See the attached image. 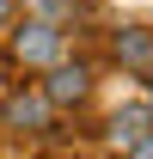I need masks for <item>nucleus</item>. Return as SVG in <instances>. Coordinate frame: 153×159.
<instances>
[{"label":"nucleus","instance_id":"nucleus-1","mask_svg":"<svg viewBox=\"0 0 153 159\" xmlns=\"http://www.w3.org/2000/svg\"><path fill=\"white\" fill-rule=\"evenodd\" d=\"M0 135L19 141V147H43V141L61 135V116L37 92V80H25V74L6 80V92H0Z\"/></svg>","mask_w":153,"mask_h":159},{"label":"nucleus","instance_id":"nucleus-2","mask_svg":"<svg viewBox=\"0 0 153 159\" xmlns=\"http://www.w3.org/2000/svg\"><path fill=\"white\" fill-rule=\"evenodd\" d=\"M67 49H74L67 31H55V25H43V19H25V12L0 31V55H6V67L25 74V80H37L43 67H55Z\"/></svg>","mask_w":153,"mask_h":159},{"label":"nucleus","instance_id":"nucleus-3","mask_svg":"<svg viewBox=\"0 0 153 159\" xmlns=\"http://www.w3.org/2000/svg\"><path fill=\"white\" fill-rule=\"evenodd\" d=\"M37 92L49 98V110H55V116H86V110H92V98H98V55L67 49L55 67H43V74H37Z\"/></svg>","mask_w":153,"mask_h":159},{"label":"nucleus","instance_id":"nucleus-4","mask_svg":"<svg viewBox=\"0 0 153 159\" xmlns=\"http://www.w3.org/2000/svg\"><path fill=\"white\" fill-rule=\"evenodd\" d=\"M98 67H116L123 80H147L153 67V19H116L104 25V55H98Z\"/></svg>","mask_w":153,"mask_h":159},{"label":"nucleus","instance_id":"nucleus-5","mask_svg":"<svg viewBox=\"0 0 153 159\" xmlns=\"http://www.w3.org/2000/svg\"><path fill=\"white\" fill-rule=\"evenodd\" d=\"M147 129H153V98H135V104H116L110 116L98 122V129H86V135L98 141V153H110V159H116L123 147H135V141L147 135Z\"/></svg>","mask_w":153,"mask_h":159},{"label":"nucleus","instance_id":"nucleus-6","mask_svg":"<svg viewBox=\"0 0 153 159\" xmlns=\"http://www.w3.org/2000/svg\"><path fill=\"white\" fill-rule=\"evenodd\" d=\"M19 12L25 19H43V25H55V31H92L98 19V0H19Z\"/></svg>","mask_w":153,"mask_h":159},{"label":"nucleus","instance_id":"nucleus-7","mask_svg":"<svg viewBox=\"0 0 153 159\" xmlns=\"http://www.w3.org/2000/svg\"><path fill=\"white\" fill-rule=\"evenodd\" d=\"M116 159H153V129H147V135H141V141H135V147H123V153H116Z\"/></svg>","mask_w":153,"mask_h":159},{"label":"nucleus","instance_id":"nucleus-8","mask_svg":"<svg viewBox=\"0 0 153 159\" xmlns=\"http://www.w3.org/2000/svg\"><path fill=\"white\" fill-rule=\"evenodd\" d=\"M12 19H19V0H0V31H6Z\"/></svg>","mask_w":153,"mask_h":159},{"label":"nucleus","instance_id":"nucleus-9","mask_svg":"<svg viewBox=\"0 0 153 159\" xmlns=\"http://www.w3.org/2000/svg\"><path fill=\"white\" fill-rule=\"evenodd\" d=\"M141 92H147V98H153V67H147V80H141Z\"/></svg>","mask_w":153,"mask_h":159},{"label":"nucleus","instance_id":"nucleus-10","mask_svg":"<svg viewBox=\"0 0 153 159\" xmlns=\"http://www.w3.org/2000/svg\"><path fill=\"white\" fill-rule=\"evenodd\" d=\"M80 159H110V153H80Z\"/></svg>","mask_w":153,"mask_h":159}]
</instances>
